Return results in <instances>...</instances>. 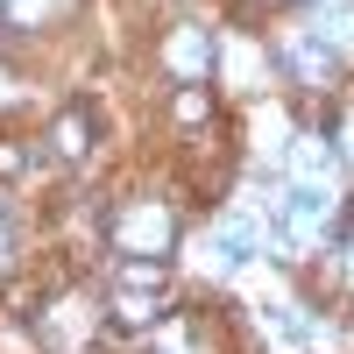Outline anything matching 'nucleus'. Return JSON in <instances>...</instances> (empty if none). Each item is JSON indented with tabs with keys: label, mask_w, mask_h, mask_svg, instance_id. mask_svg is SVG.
I'll list each match as a JSON object with an SVG mask.
<instances>
[{
	"label": "nucleus",
	"mask_w": 354,
	"mask_h": 354,
	"mask_svg": "<svg viewBox=\"0 0 354 354\" xmlns=\"http://www.w3.org/2000/svg\"><path fill=\"white\" fill-rule=\"evenodd\" d=\"M163 64L177 71V85H205V78H213V36L170 28V36H163Z\"/></svg>",
	"instance_id": "f257e3e1"
},
{
	"label": "nucleus",
	"mask_w": 354,
	"mask_h": 354,
	"mask_svg": "<svg viewBox=\"0 0 354 354\" xmlns=\"http://www.w3.org/2000/svg\"><path fill=\"white\" fill-rule=\"evenodd\" d=\"M93 113H100V106L85 100V93H78V100H71L64 113H57V128H50V149L64 156V163H78L85 149H93Z\"/></svg>",
	"instance_id": "f03ea898"
},
{
	"label": "nucleus",
	"mask_w": 354,
	"mask_h": 354,
	"mask_svg": "<svg viewBox=\"0 0 354 354\" xmlns=\"http://www.w3.org/2000/svg\"><path fill=\"white\" fill-rule=\"evenodd\" d=\"M113 248L135 255V248H170V220L156 213V205H135L128 220H113Z\"/></svg>",
	"instance_id": "7ed1b4c3"
},
{
	"label": "nucleus",
	"mask_w": 354,
	"mask_h": 354,
	"mask_svg": "<svg viewBox=\"0 0 354 354\" xmlns=\"http://www.w3.org/2000/svg\"><path fill=\"white\" fill-rule=\"evenodd\" d=\"M170 121H177V128L213 121V85H177V93H170Z\"/></svg>",
	"instance_id": "20e7f679"
},
{
	"label": "nucleus",
	"mask_w": 354,
	"mask_h": 354,
	"mask_svg": "<svg viewBox=\"0 0 354 354\" xmlns=\"http://www.w3.org/2000/svg\"><path fill=\"white\" fill-rule=\"evenodd\" d=\"M156 319H163V305H156V298H113V326H121V333L156 326Z\"/></svg>",
	"instance_id": "39448f33"
},
{
	"label": "nucleus",
	"mask_w": 354,
	"mask_h": 354,
	"mask_svg": "<svg viewBox=\"0 0 354 354\" xmlns=\"http://www.w3.org/2000/svg\"><path fill=\"white\" fill-rule=\"evenodd\" d=\"M71 0H8V21H57Z\"/></svg>",
	"instance_id": "423d86ee"
},
{
	"label": "nucleus",
	"mask_w": 354,
	"mask_h": 354,
	"mask_svg": "<svg viewBox=\"0 0 354 354\" xmlns=\"http://www.w3.org/2000/svg\"><path fill=\"white\" fill-rule=\"evenodd\" d=\"M21 163H28V156L15 149V142H0V177H21Z\"/></svg>",
	"instance_id": "0eeeda50"
},
{
	"label": "nucleus",
	"mask_w": 354,
	"mask_h": 354,
	"mask_svg": "<svg viewBox=\"0 0 354 354\" xmlns=\"http://www.w3.org/2000/svg\"><path fill=\"white\" fill-rule=\"evenodd\" d=\"M340 241H347V248H354V205H347V220H340Z\"/></svg>",
	"instance_id": "6e6552de"
}]
</instances>
